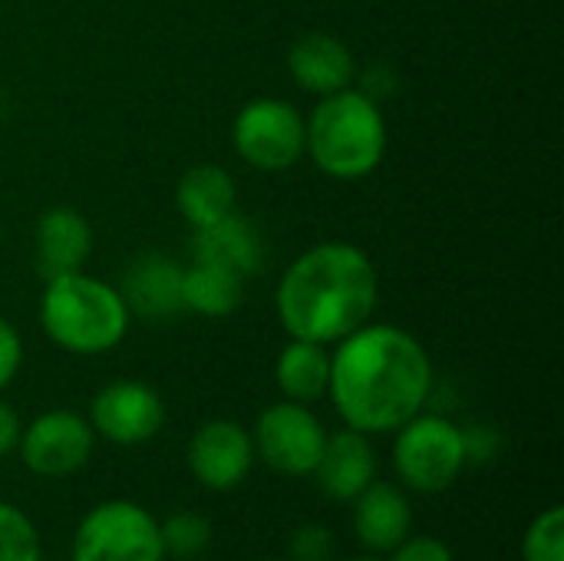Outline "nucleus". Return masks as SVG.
<instances>
[{
  "mask_svg": "<svg viewBox=\"0 0 564 561\" xmlns=\"http://www.w3.org/2000/svg\"><path fill=\"white\" fill-rule=\"evenodd\" d=\"M350 561H380L377 555H364V559H350Z\"/></svg>",
  "mask_w": 564,
  "mask_h": 561,
  "instance_id": "obj_29",
  "label": "nucleus"
},
{
  "mask_svg": "<svg viewBox=\"0 0 564 561\" xmlns=\"http://www.w3.org/2000/svg\"><path fill=\"white\" fill-rule=\"evenodd\" d=\"M89 427L116 446H142L165 427V403L142 380H116L93 397Z\"/></svg>",
  "mask_w": 564,
  "mask_h": 561,
  "instance_id": "obj_10",
  "label": "nucleus"
},
{
  "mask_svg": "<svg viewBox=\"0 0 564 561\" xmlns=\"http://www.w3.org/2000/svg\"><path fill=\"white\" fill-rule=\"evenodd\" d=\"M254 463L251 433L235 420H212L205 423L188 443V473L198 486L212 493L238 489Z\"/></svg>",
  "mask_w": 564,
  "mask_h": 561,
  "instance_id": "obj_11",
  "label": "nucleus"
},
{
  "mask_svg": "<svg viewBox=\"0 0 564 561\" xmlns=\"http://www.w3.org/2000/svg\"><path fill=\"white\" fill-rule=\"evenodd\" d=\"M0 561H43L33 519L10 503H0Z\"/></svg>",
  "mask_w": 564,
  "mask_h": 561,
  "instance_id": "obj_22",
  "label": "nucleus"
},
{
  "mask_svg": "<svg viewBox=\"0 0 564 561\" xmlns=\"http://www.w3.org/2000/svg\"><path fill=\"white\" fill-rule=\"evenodd\" d=\"M89 251H93V228L76 208L56 205V208L40 215V222H36V261H40V271L46 281L59 278V274L83 271Z\"/></svg>",
  "mask_w": 564,
  "mask_h": 561,
  "instance_id": "obj_15",
  "label": "nucleus"
},
{
  "mask_svg": "<svg viewBox=\"0 0 564 561\" xmlns=\"http://www.w3.org/2000/svg\"><path fill=\"white\" fill-rule=\"evenodd\" d=\"M274 380L281 387V393L294 403H314L327 393L330 384V354L327 344H314V341H297L291 337V344L278 354L274 364Z\"/></svg>",
  "mask_w": 564,
  "mask_h": 561,
  "instance_id": "obj_19",
  "label": "nucleus"
},
{
  "mask_svg": "<svg viewBox=\"0 0 564 561\" xmlns=\"http://www.w3.org/2000/svg\"><path fill=\"white\" fill-rule=\"evenodd\" d=\"M413 529V506L397 483H370L354 499V536L370 555H390Z\"/></svg>",
  "mask_w": 564,
  "mask_h": 561,
  "instance_id": "obj_12",
  "label": "nucleus"
},
{
  "mask_svg": "<svg viewBox=\"0 0 564 561\" xmlns=\"http://www.w3.org/2000/svg\"><path fill=\"white\" fill-rule=\"evenodd\" d=\"M390 555V561H453V549L433 536H406Z\"/></svg>",
  "mask_w": 564,
  "mask_h": 561,
  "instance_id": "obj_25",
  "label": "nucleus"
},
{
  "mask_svg": "<svg viewBox=\"0 0 564 561\" xmlns=\"http://www.w3.org/2000/svg\"><path fill=\"white\" fill-rule=\"evenodd\" d=\"M330 354L327 393L340 420L357 433H397L423 413L433 390V364L423 344L393 324H364Z\"/></svg>",
  "mask_w": 564,
  "mask_h": 561,
  "instance_id": "obj_1",
  "label": "nucleus"
},
{
  "mask_svg": "<svg viewBox=\"0 0 564 561\" xmlns=\"http://www.w3.org/2000/svg\"><path fill=\"white\" fill-rule=\"evenodd\" d=\"M241 274L212 261H195L192 268H182V304L205 317H228L241 304Z\"/></svg>",
  "mask_w": 564,
  "mask_h": 561,
  "instance_id": "obj_20",
  "label": "nucleus"
},
{
  "mask_svg": "<svg viewBox=\"0 0 564 561\" xmlns=\"http://www.w3.org/2000/svg\"><path fill=\"white\" fill-rule=\"evenodd\" d=\"M96 433L86 417L73 410H46L20 430V460L33 476L63 479L79 473L93 456Z\"/></svg>",
  "mask_w": 564,
  "mask_h": 561,
  "instance_id": "obj_9",
  "label": "nucleus"
},
{
  "mask_svg": "<svg viewBox=\"0 0 564 561\" xmlns=\"http://www.w3.org/2000/svg\"><path fill=\"white\" fill-rule=\"evenodd\" d=\"M288 561H330L334 559V536L324 526H297L288 542Z\"/></svg>",
  "mask_w": 564,
  "mask_h": 561,
  "instance_id": "obj_24",
  "label": "nucleus"
},
{
  "mask_svg": "<svg viewBox=\"0 0 564 561\" xmlns=\"http://www.w3.org/2000/svg\"><path fill=\"white\" fill-rule=\"evenodd\" d=\"M129 314L126 298L112 284L83 271L50 278L40 301V324L46 337L79 357H96L119 347L129 331Z\"/></svg>",
  "mask_w": 564,
  "mask_h": 561,
  "instance_id": "obj_3",
  "label": "nucleus"
},
{
  "mask_svg": "<svg viewBox=\"0 0 564 561\" xmlns=\"http://www.w3.org/2000/svg\"><path fill=\"white\" fill-rule=\"evenodd\" d=\"M159 519L129 499H109L93 506L69 546V561H162Z\"/></svg>",
  "mask_w": 564,
  "mask_h": 561,
  "instance_id": "obj_6",
  "label": "nucleus"
},
{
  "mask_svg": "<svg viewBox=\"0 0 564 561\" xmlns=\"http://www.w3.org/2000/svg\"><path fill=\"white\" fill-rule=\"evenodd\" d=\"M175 202L192 228H205L235 212V179L221 165H195L182 175Z\"/></svg>",
  "mask_w": 564,
  "mask_h": 561,
  "instance_id": "obj_18",
  "label": "nucleus"
},
{
  "mask_svg": "<svg viewBox=\"0 0 564 561\" xmlns=\"http://www.w3.org/2000/svg\"><path fill=\"white\" fill-rule=\"evenodd\" d=\"M23 364V344H20V334L10 321L0 317V390L10 387V380L17 377Z\"/></svg>",
  "mask_w": 564,
  "mask_h": 561,
  "instance_id": "obj_26",
  "label": "nucleus"
},
{
  "mask_svg": "<svg viewBox=\"0 0 564 561\" xmlns=\"http://www.w3.org/2000/svg\"><path fill=\"white\" fill-rule=\"evenodd\" d=\"M466 463H489L499 453V433L492 427H469L463 430Z\"/></svg>",
  "mask_w": 564,
  "mask_h": 561,
  "instance_id": "obj_27",
  "label": "nucleus"
},
{
  "mask_svg": "<svg viewBox=\"0 0 564 561\" xmlns=\"http://www.w3.org/2000/svg\"><path fill=\"white\" fill-rule=\"evenodd\" d=\"M159 532H162V549L165 555L182 561L202 559L208 549H212V522L195 513V509H182V513H172L165 522H159Z\"/></svg>",
  "mask_w": 564,
  "mask_h": 561,
  "instance_id": "obj_21",
  "label": "nucleus"
},
{
  "mask_svg": "<svg viewBox=\"0 0 564 561\" xmlns=\"http://www.w3.org/2000/svg\"><path fill=\"white\" fill-rule=\"evenodd\" d=\"M254 453L281 476H314L317 460L327 443L324 423L307 410V403H271L254 427Z\"/></svg>",
  "mask_w": 564,
  "mask_h": 561,
  "instance_id": "obj_8",
  "label": "nucleus"
},
{
  "mask_svg": "<svg viewBox=\"0 0 564 561\" xmlns=\"http://www.w3.org/2000/svg\"><path fill=\"white\" fill-rule=\"evenodd\" d=\"M122 298H126L129 311H135L149 321H169L185 311L182 268L165 255H145L129 268Z\"/></svg>",
  "mask_w": 564,
  "mask_h": 561,
  "instance_id": "obj_17",
  "label": "nucleus"
},
{
  "mask_svg": "<svg viewBox=\"0 0 564 561\" xmlns=\"http://www.w3.org/2000/svg\"><path fill=\"white\" fill-rule=\"evenodd\" d=\"M463 430L433 413H416L397 430L393 443V470L403 489L420 496L446 493L466 470Z\"/></svg>",
  "mask_w": 564,
  "mask_h": 561,
  "instance_id": "obj_5",
  "label": "nucleus"
},
{
  "mask_svg": "<svg viewBox=\"0 0 564 561\" xmlns=\"http://www.w3.org/2000/svg\"><path fill=\"white\" fill-rule=\"evenodd\" d=\"M195 261H212L241 278H251L264 265V238L251 218L228 212L225 218L195 228Z\"/></svg>",
  "mask_w": 564,
  "mask_h": 561,
  "instance_id": "obj_16",
  "label": "nucleus"
},
{
  "mask_svg": "<svg viewBox=\"0 0 564 561\" xmlns=\"http://www.w3.org/2000/svg\"><path fill=\"white\" fill-rule=\"evenodd\" d=\"M235 149L261 172H284L307 152V122L284 99H251L235 116Z\"/></svg>",
  "mask_w": 564,
  "mask_h": 561,
  "instance_id": "obj_7",
  "label": "nucleus"
},
{
  "mask_svg": "<svg viewBox=\"0 0 564 561\" xmlns=\"http://www.w3.org/2000/svg\"><path fill=\"white\" fill-rule=\"evenodd\" d=\"M288 69L294 83L307 93L330 96L354 83V53L344 40L330 33H304L288 50Z\"/></svg>",
  "mask_w": 564,
  "mask_h": 561,
  "instance_id": "obj_14",
  "label": "nucleus"
},
{
  "mask_svg": "<svg viewBox=\"0 0 564 561\" xmlns=\"http://www.w3.org/2000/svg\"><path fill=\"white\" fill-rule=\"evenodd\" d=\"M307 152L334 179L370 175L387 152V122L377 99L350 86L324 96L307 122Z\"/></svg>",
  "mask_w": 564,
  "mask_h": 561,
  "instance_id": "obj_4",
  "label": "nucleus"
},
{
  "mask_svg": "<svg viewBox=\"0 0 564 561\" xmlns=\"http://www.w3.org/2000/svg\"><path fill=\"white\" fill-rule=\"evenodd\" d=\"M317 486L334 503H354L373 479H377V453L367 440V433L340 430L327 436L324 453L314 470Z\"/></svg>",
  "mask_w": 564,
  "mask_h": 561,
  "instance_id": "obj_13",
  "label": "nucleus"
},
{
  "mask_svg": "<svg viewBox=\"0 0 564 561\" xmlns=\"http://www.w3.org/2000/svg\"><path fill=\"white\" fill-rule=\"evenodd\" d=\"M380 278L367 251L327 241L304 251L281 278L278 317L297 341L337 344L364 327L377 308Z\"/></svg>",
  "mask_w": 564,
  "mask_h": 561,
  "instance_id": "obj_2",
  "label": "nucleus"
},
{
  "mask_svg": "<svg viewBox=\"0 0 564 561\" xmlns=\"http://www.w3.org/2000/svg\"><path fill=\"white\" fill-rule=\"evenodd\" d=\"M17 443H20V420L13 413V407L0 400V460L10 456L17 450Z\"/></svg>",
  "mask_w": 564,
  "mask_h": 561,
  "instance_id": "obj_28",
  "label": "nucleus"
},
{
  "mask_svg": "<svg viewBox=\"0 0 564 561\" xmlns=\"http://www.w3.org/2000/svg\"><path fill=\"white\" fill-rule=\"evenodd\" d=\"M522 561H564V509H542L525 536H522Z\"/></svg>",
  "mask_w": 564,
  "mask_h": 561,
  "instance_id": "obj_23",
  "label": "nucleus"
}]
</instances>
